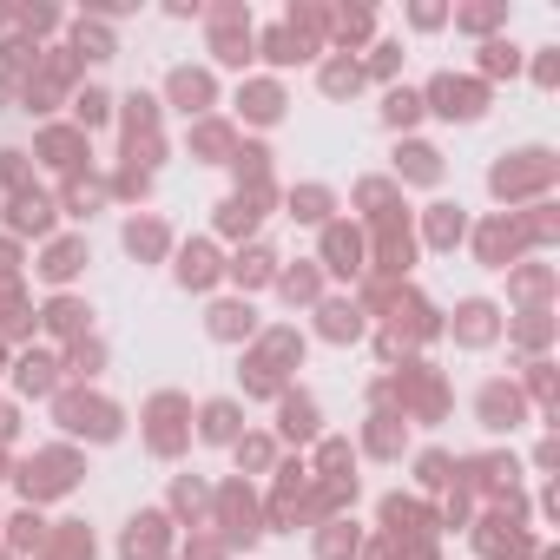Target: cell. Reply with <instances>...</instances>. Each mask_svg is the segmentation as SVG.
Wrapping results in <instances>:
<instances>
[{"mask_svg": "<svg viewBox=\"0 0 560 560\" xmlns=\"http://www.w3.org/2000/svg\"><path fill=\"white\" fill-rule=\"evenodd\" d=\"M60 422L73 435H93V442H112L119 435V409L99 396H60Z\"/></svg>", "mask_w": 560, "mask_h": 560, "instance_id": "6da1fadb", "label": "cell"}, {"mask_svg": "<svg viewBox=\"0 0 560 560\" xmlns=\"http://www.w3.org/2000/svg\"><path fill=\"white\" fill-rule=\"evenodd\" d=\"M429 106L442 112V119H481V112H488V93H481V80H455V73H442V80L429 86Z\"/></svg>", "mask_w": 560, "mask_h": 560, "instance_id": "7a4b0ae2", "label": "cell"}, {"mask_svg": "<svg viewBox=\"0 0 560 560\" xmlns=\"http://www.w3.org/2000/svg\"><path fill=\"white\" fill-rule=\"evenodd\" d=\"M178 416H185V402H178V396H152V429H145V442L159 448V455H178V442H185Z\"/></svg>", "mask_w": 560, "mask_h": 560, "instance_id": "3957f363", "label": "cell"}, {"mask_svg": "<svg viewBox=\"0 0 560 560\" xmlns=\"http://www.w3.org/2000/svg\"><path fill=\"white\" fill-rule=\"evenodd\" d=\"M20 488H27V495H60V488H73V462H66V455H33Z\"/></svg>", "mask_w": 560, "mask_h": 560, "instance_id": "277c9868", "label": "cell"}, {"mask_svg": "<svg viewBox=\"0 0 560 560\" xmlns=\"http://www.w3.org/2000/svg\"><path fill=\"white\" fill-rule=\"evenodd\" d=\"M521 165H495V192L514 198V192H528V185H541L547 178V152H514Z\"/></svg>", "mask_w": 560, "mask_h": 560, "instance_id": "5b68a950", "label": "cell"}, {"mask_svg": "<svg viewBox=\"0 0 560 560\" xmlns=\"http://www.w3.org/2000/svg\"><path fill=\"white\" fill-rule=\"evenodd\" d=\"M165 554V521L159 514H132L126 521V560H159Z\"/></svg>", "mask_w": 560, "mask_h": 560, "instance_id": "8992f818", "label": "cell"}, {"mask_svg": "<svg viewBox=\"0 0 560 560\" xmlns=\"http://www.w3.org/2000/svg\"><path fill=\"white\" fill-rule=\"evenodd\" d=\"M211 277H218V257H211V244H185V251H178V284H185V290H205Z\"/></svg>", "mask_w": 560, "mask_h": 560, "instance_id": "52a82bcc", "label": "cell"}, {"mask_svg": "<svg viewBox=\"0 0 560 560\" xmlns=\"http://www.w3.org/2000/svg\"><path fill=\"white\" fill-rule=\"evenodd\" d=\"M277 422H284L290 442H310V435H317V402L310 396H284L277 402Z\"/></svg>", "mask_w": 560, "mask_h": 560, "instance_id": "ba28073f", "label": "cell"}, {"mask_svg": "<svg viewBox=\"0 0 560 560\" xmlns=\"http://www.w3.org/2000/svg\"><path fill=\"white\" fill-rule=\"evenodd\" d=\"M172 106L205 112V106H211V73H192V66H178V73H172Z\"/></svg>", "mask_w": 560, "mask_h": 560, "instance_id": "9c48e42d", "label": "cell"}, {"mask_svg": "<svg viewBox=\"0 0 560 560\" xmlns=\"http://www.w3.org/2000/svg\"><path fill=\"white\" fill-rule=\"evenodd\" d=\"M251 534H257L251 495H244V488H224V541H251Z\"/></svg>", "mask_w": 560, "mask_h": 560, "instance_id": "30bf717a", "label": "cell"}, {"mask_svg": "<svg viewBox=\"0 0 560 560\" xmlns=\"http://www.w3.org/2000/svg\"><path fill=\"white\" fill-rule=\"evenodd\" d=\"M80 264H86V244H80V238H60V244L47 251V264H40V271H47L53 284H66V277L80 271Z\"/></svg>", "mask_w": 560, "mask_h": 560, "instance_id": "8fae6325", "label": "cell"}, {"mask_svg": "<svg viewBox=\"0 0 560 560\" xmlns=\"http://www.w3.org/2000/svg\"><path fill=\"white\" fill-rule=\"evenodd\" d=\"M126 251L132 257H159L165 251V224L159 218H132L126 224Z\"/></svg>", "mask_w": 560, "mask_h": 560, "instance_id": "7c38bea8", "label": "cell"}, {"mask_svg": "<svg viewBox=\"0 0 560 560\" xmlns=\"http://www.w3.org/2000/svg\"><path fill=\"white\" fill-rule=\"evenodd\" d=\"M198 435H205V442H238V402H211Z\"/></svg>", "mask_w": 560, "mask_h": 560, "instance_id": "4fadbf2b", "label": "cell"}, {"mask_svg": "<svg viewBox=\"0 0 560 560\" xmlns=\"http://www.w3.org/2000/svg\"><path fill=\"white\" fill-rule=\"evenodd\" d=\"M481 416H488V429H514V416H521V402H514V389H481Z\"/></svg>", "mask_w": 560, "mask_h": 560, "instance_id": "5bb4252c", "label": "cell"}, {"mask_svg": "<svg viewBox=\"0 0 560 560\" xmlns=\"http://www.w3.org/2000/svg\"><path fill=\"white\" fill-rule=\"evenodd\" d=\"M396 172H402V178H416V185H429V178L442 172V159H435L429 145H402V152H396Z\"/></svg>", "mask_w": 560, "mask_h": 560, "instance_id": "9a60e30c", "label": "cell"}, {"mask_svg": "<svg viewBox=\"0 0 560 560\" xmlns=\"http://www.w3.org/2000/svg\"><path fill=\"white\" fill-rule=\"evenodd\" d=\"M238 106L251 112L257 126H264V119H277V112H284V93H277V86H264V80H257V86H244V93H238Z\"/></svg>", "mask_w": 560, "mask_h": 560, "instance_id": "2e32d148", "label": "cell"}, {"mask_svg": "<svg viewBox=\"0 0 560 560\" xmlns=\"http://www.w3.org/2000/svg\"><path fill=\"white\" fill-rule=\"evenodd\" d=\"M47 224H53V205L40 192H20L14 198V231H47Z\"/></svg>", "mask_w": 560, "mask_h": 560, "instance_id": "e0dca14e", "label": "cell"}, {"mask_svg": "<svg viewBox=\"0 0 560 560\" xmlns=\"http://www.w3.org/2000/svg\"><path fill=\"white\" fill-rule=\"evenodd\" d=\"M323 251H330V271H356V264H363V244H356V231H343V224L323 238Z\"/></svg>", "mask_w": 560, "mask_h": 560, "instance_id": "ac0fdd59", "label": "cell"}, {"mask_svg": "<svg viewBox=\"0 0 560 560\" xmlns=\"http://www.w3.org/2000/svg\"><path fill=\"white\" fill-rule=\"evenodd\" d=\"M251 330H257L251 304H218L211 310V336H251Z\"/></svg>", "mask_w": 560, "mask_h": 560, "instance_id": "d6986e66", "label": "cell"}, {"mask_svg": "<svg viewBox=\"0 0 560 560\" xmlns=\"http://www.w3.org/2000/svg\"><path fill=\"white\" fill-rule=\"evenodd\" d=\"M455 336H462V343H488V336H495V310H488V304H462Z\"/></svg>", "mask_w": 560, "mask_h": 560, "instance_id": "ffe728a7", "label": "cell"}, {"mask_svg": "<svg viewBox=\"0 0 560 560\" xmlns=\"http://www.w3.org/2000/svg\"><path fill=\"white\" fill-rule=\"evenodd\" d=\"M264 53H271V60H304V53H310V40H304V33H297V27H277L271 33V40H264Z\"/></svg>", "mask_w": 560, "mask_h": 560, "instance_id": "44dd1931", "label": "cell"}, {"mask_svg": "<svg viewBox=\"0 0 560 560\" xmlns=\"http://www.w3.org/2000/svg\"><path fill=\"white\" fill-rule=\"evenodd\" d=\"M86 317H93V310H86V304H80V297H60V304H53V310H47V330H60V336H73V330H80V323H86Z\"/></svg>", "mask_w": 560, "mask_h": 560, "instance_id": "7402d4cb", "label": "cell"}, {"mask_svg": "<svg viewBox=\"0 0 560 560\" xmlns=\"http://www.w3.org/2000/svg\"><path fill=\"white\" fill-rule=\"evenodd\" d=\"M106 106H112V99L99 93V86H86V93H73V119H80V126H106Z\"/></svg>", "mask_w": 560, "mask_h": 560, "instance_id": "603a6c76", "label": "cell"}, {"mask_svg": "<svg viewBox=\"0 0 560 560\" xmlns=\"http://www.w3.org/2000/svg\"><path fill=\"white\" fill-rule=\"evenodd\" d=\"M416 112H422V93H409V86H396V93L383 99V119H389V126H409Z\"/></svg>", "mask_w": 560, "mask_h": 560, "instance_id": "cb8c5ba5", "label": "cell"}, {"mask_svg": "<svg viewBox=\"0 0 560 560\" xmlns=\"http://www.w3.org/2000/svg\"><path fill=\"white\" fill-rule=\"evenodd\" d=\"M383 528H389V534H422V508H416V501H389V508H383Z\"/></svg>", "mask_w": 560, "mask_h": 560, "instance_id": "d4e9b609", "label": "cell"}, {"mask_svg": "<svg viewBox=\"0 0 560 560\" xmlns=\"http://www.w3.org/2000/svg\"><path fill=\"white\" fill-rule=\"evenodd\" d=\"M218 224H224V231H251V224H257V198H224Z\"/></svg>", "mask_w": 560, "mask_h": 560, "instance_id": "484cf974", "label": "cell"}, {"mask_svg": "<svg viewBox=\"0 0 560 560\" xmlns=\"http://www.w3.org/2000/svg\"><path fill=\"white\" fill-rule=\"evenodd\" d=\"M323 330H330V336H356V330H363V310H356V304H323Z\"/></svg>", "mask_w": 560, "mask_h": 560, "instance_id": "4316f807", "label": "cell"}, {"mask_svg": "<svg viewBox=\"0 0 560 560\" xmlns=\"http://www.w3.org/2000/svg\"><path fill=\"white\" fill-rule=\"evenodd\" d=\"M80 152H86V145L73 139V132H47V159L60 165V172H73V165H80Z\"/></svg>", "mask_w": 560, "mask_h": 560, "instance_id": "83f0119b", "label": "cell"}, {"mask_svg": "<svg viewBox=\"0 0 560 560\" xmlns=\"http://www.w3.org/2000/svg\"><path fill=\"white\" fill-rule=\"evenodd\" d=\"M429 238H435V244H455V238H462V211H455V205H435V211H429Z\"/></svg>", "mask_w": 560, "mask_h": 560, "instance_id": "f1b7e54d", "label": "cell"}, {"mask_svg": "<svg viewBox=\"0 0 560 560\" xmlns=\"http://www.w3.org/2000/svg\"><path fill=\"white\" fill-rule=\"evenodd\" d=\"M271 264H277L271 251H244L231 271H238V284H264V277H271Z\"/></svg>", "mask_w": 560, "mask_h": 560, "instance_id": "f546056e", "label": "cell"}, {"mask_svg": "<svg viewBox=\"0 0 560 560\" xmlns=\"http://www.w3.org/2000/svg\"><path fill=\"white\" fill-rule=\"evenodd\" d=\"M20 389H53V363L47 356H20Z\"/></svg>", "mask_w": 560, "mask_h": 560, "instance_id": "4dcf8cb0", "label": "cell"}, {"mask_svg": "<svg viewBox=\"0 0 560 560\" xmlns=\"http://www.w3.org/2000/svg\"><path fill=\"white\" fill-rule=\"evenodd\" d=\"M501 251H514V231H508V224H488V231H481V257L501 264Z\"/></svg>", "mask_w": 560, "mask_h": 560, "instance_id": "1f68e13d", "label": "cell"}, {"mask_svg": "<svg viewBox=\"0 0 560 560\" xmlns=\"http://www.w3.org/2000/svg\"><path fill=\"white\" fill-rule=\"evenodd\" d=\"M290 211H297V218H323V211H330V192H317V185H304V192L290 198Z\"/></svg>", "mask_w": 560, "mask_h": 560, "instance_id": "d6a6232c", "label": "cell"}, {"mask_svg": "<svg viewBox=\"0 0 560 560\" xmlns=\"http://www.w3.org/2000/svg\"><path fill=\"white\" fill-rule=\"evenodd\" d=\"M481 53H488V60H481L488 73H514V47L508 40H495V47H481Z\"/></svg>", "mask_w": 560, "mask_h": 560, "instance_id": "836d02e7", "label": "cell"}, {"mask_svg": "<svg viewBox=\"0 0 560 560\" xmlns=\"http://www.w3.org/2000/svg\"><path fill=\"white\" fill-rule=\"evenodd\" d=\"M284 297H317V271H290L284 277Z\"/></svg>", "mask_w": 560, "mask_h": 560, "instance_id": "e575fe53", "label": "cell"}, {"mask_svg": "<svg viewBox=\"0 0 560 560\" xmlns=\"http://www.w3.org/2000/svg\"><path fill=\"white\" fill-rule=\"evenodd\" d=\"M323 86H330V93H356V66H330Z\"/></svg>", "mask_w": 560, "mask_h": 560, "instance_id": "d590c367", "label": "cell"}, {"mask_svg": "<svg viewBox=\"0 0 560 560\" xmlns=\"http://www.w3.org/2000/svg\"><path fill=\"white\" fill-rule=\"evenodd\" d=\"M238 462L244 468H264V462H271V442H238Z\"/></svg>", "mask_w": 560, "mask_h": 560, "instance_id": "8d00e7d4", "label": "cell"}, {"mask_svg": "<svg viewBox=\"0 0 560 560\" xmlns=\"http://www.w3.org/2000/svg\"><path fill=\"white\" fill-rule=\"evenodd\" d=\"M224 145H231V132H224V126H198V152H224Z\"/></svg>", "mask_w": 560, "mask_h": 560, "instance_id": "74e56055", "label": "cell"}, {"mask_svg": "<svg viewBox=\"0 0 560 560\" xmlns=\"http://www.w3.org/2000/svg\"><path fill=\"white\" fill-rule=\"evenodd\" d=\"M422 481H429V488H435V481H448V455H422Z\"/></svg>", "mask_w": 560, "mask_h": 560, "instance_id": "f35d334b", "label": "cell"}, {"mask_svg": "<svg viewBox=\"0 0 560 560\" xmlns=\"http://www.w3.org/2000/svg\"><path fill=\"white\" fill-rule=\"evenodd\" d=\"M0 178H7V185H20V178H27V165H20V152H0Z\"/></svg>", "mask_w": 560, "mask_h": 560, "instance_id": "ab89813d", "label": "cell"}, {"mask_svg": "<svg viewBox=\"0 0 560 560\" xmlns=\"http://www.w3.org/2000/svg\"><path fill=\"white\" fill-rule=\"evenodd\" d=\"M336 33L350 40V33H369V14H336Z\"/></svg>", "mask_w": 560, "mask_h": 560, "instance_id": "60d3db41", "label": "cell"}]
</instances>
